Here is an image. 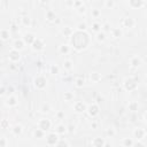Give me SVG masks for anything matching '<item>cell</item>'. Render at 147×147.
I'll list each match as a JSON object with an SVG mask.
<instances>
[{
	"label": "cell",
	"mask_w": 147,
	"mask_h": 147,
	"mask_svg": "<svg viewBox=\"0 0 147 147\" xmlns=\"http://www.w3.org/2000/svg\"><path fill=\"white\" fill-rule=\"evenodd\" d=\"M91 44V37L87 31H74L72 36L69 38V46L77 52L85 51Z\"/></svg>",
	"instance_id": "6da1fadb"
},
{
	"label": "cell",
	"mask_w": 147,
	"mask_h": 147,
	"mask_svg": "<svg viewBox=\"0 0 147 147\" xmlns=\"http://www.w3.org/2000/svg\"><path fill=\"white\" fill-rule=\"evenodd\" d=\"M123 87L127 92H133L138 88V79L134 77H126L123 80Z\"/></svg>",
	"instance_id": "7a4b0ae2"
},
{
	"label": "cell",
	"mask_w": 147,
	"mask_h": 147,
	"mask_svg": "<svg viewBox=\"0 0 147 147\" xmlns=\"http://www.w3.org/2000/svg\"><path fill=\"white\" fill-rule=\"evenodd\" d=\"M33 86L39 90V91H42L47 87V78L42 75H38L33 78Z\"/></svg>",
	"instance_id": "3957f363"
},
{
	"label": "cell",
	"mask_w": 147,
	"mask_h": 147,
	"mask_svg": "<svg viewBox=\"0 0 147 147\" xmlns=\"http://www.w3.org/2000/svg\"><path fill=\"white\" fill-rule=\"evenodd\" d=\"M86 113L90 117L92 118H95L99 114H100V106L96 103V102H92L90 105H87L86 107Z\"/></svg>",
	"instance_id": "277c9868"
},
{
	"label": "cell",
	"mask_w": 147,
	"mask_h": 147,
	"mask_svg": "<svg viewBox=\"0 0 147 147\" xmlns=\"http://www.w3.org/2000/svg\"><path fill=\"white\" fill-rule=\"evenodd\" d=\"M132 137L137 140V141H142L146 137V130L144 127H134L132 131Z\"/></svg>",
	"instance_id": "5b68a950"
},
{
	"label": "cell",
	"mask_w": 147,
	"mask_h": 147,
	"mask_svg": "<svg viewBox=\"0 0 147 147\" xmlns=\"http://www.w3.org/2000/svg\"><path fill=\"white\" fill-rule=\"evenodd\" d=\"M45 41L41 39V38H36L34 40H33V42L31 44V48L34 51V52H41V51H44L45 49Z\"/></svg>",
	"instance_id": "8992f818"
},
{
	"label": "cell",
	"mask_w": 147,
	"mask_h": 147,
	"mask_svg": "<svg viewBox=\"0 0 147 147\" xmlns=\"http://www.w3.org/2000/svg\"><path fill=\"white\" fill-rule=\"evenodd\" d=\"M37 125H38V129H40L41 131L46 132V131H48L52 127V121L49 118H40L38 121Z\"/></svg>",
	"instance_id": "52a82bcc"
},
{
	"label": "cell",
	"mask_w": 147,
	"mask_h": 147,
	"mask_svg": "<svg viewBox=\"0 0 147 147\" xmlns=\"http://www.w3.org/2000/svg\"><path fill=\"white\" fill-rule=\"evenodd\" d=\"M8 60L11 62V63H16L21 60V52L16 51V49H10L9 51V54H8Z\"/></svg>",
	"instance_id": "ba28073f"
},
{
	"label": "cell",
	"mask_w": 147,
	"mask_h": 147,
	"mask_svg": "<svg viewBox=\"0 0 147 147\" xmlns=\"http://www.w3.org/2000/svg\"><path fill=\"white\" fill-rule=\"evenodd\" d=\"M59 136L55 133V132H51L46 136V144L48 146H55V144L59 141Z\"/></svg>",
	"instance_id": "9c48e42d"
},
{
	"label": "cell",
	"mask_w": 147,
	"mask_h": 147,
	"mask_svg": "<svg viewBox=\"0 0 147 147\" xmlns=\"http://www.w3.org/2000/svg\"><path fill=\"white\" fill-rule=\"evenodd\" d=\"M86 107H87V105H86L84 101H76V102L74 103V106H72L74 110H75L76 113H78V114L86 111Z\"/></svg>",
	"instance_id": "30bf717a"
},
{
	"label": "cell",
	"mask_w": 147,
	"mask_h": 147,
	"mask_svg": "<svg viewBox=\"0 0 147 147\" xmlns=\"http://www.w3.org/2000/svg\"><path fill=\"white\" fill-rule=\"evenodd\" d=\"M142 64V60L139 55H133L131 59H130V67L131 68H134V69H138L140 65Z\"/></svg>",
	"instance_id": "8fae6325"
},
{
	"label": "cell",
	"mask_w": 147,
	"mask_h": 147,
	"mask_svg": "<svg viewBox=\"0 0 147 147\" xmlns=\"http://www.w3.org/2000/svg\"><path fill=\"white\" fill-rule=\"evenodd\" d=\"M122 25H123V28L132 29V28L136 25V21H134V18L127 16V17H124V18H123V21H122Z\"/></svg>",
	"instance_id": "7c38bea8"
},
{
	"label": "cell",
	"mask_w": 147,
	"mask_h": 147,
	"mask_svg": "<svg viewBox=\"0 0 147 147\" xmlns=\"http://www.w3.org/2000/svg\"><path fill=\"white\" fill-rule=\"evenodd\" d=\"M127 5H129V7H131L132 9H139V8L144 7V6L146 5V2L142 1V0H130V1L127 2Z\"/></svg>",
	"instance_id": "4fadbf2b"
},
{
	"label": "cell",
	"mask_w": 147,
	"mask_h": 147,
	"mask_svg": "<svg viewBox=\"0 0 147 147\" xmlns=\"http://www.w3.org/2000/svg\"><path fill=\"white\" fill-rule=\"evenodd\" d=\"M36 38H37V37H36L32 32H26V33H24V34H23V37H22V39H23L24 44H25V45L28 44V45H30V46H31V44L33 42V40H34Z\"/></svg>",
	"instance_id": "5bb4252c"
},
{
	"label": "cell",
	"mask_w": 147,
	"mask_h": 147,
	"mask_svg": "<svg viewBox=\"0 0 147 147\" xmlns=\"http://www.w3.org/2000/svg\"><path fill=\"white\" fill-rule=\"evenodd\" d=\"M11 46H13V49H16V51L21 52V51L24 48L25 44H24V41H23V39H22V38H18V39H15V40L13 41Z\"/></svg>",
	"instance_id": "9a60e30c"
},
{
	"label": "cell",
	"mask_w": 147,
	"mask_h": 147,
	"mask_svg": "<svg viewBox=\"0 0 147 147\" xmlns=\"http://www.w3.org/2000/svg\"><path fill=\"white\" fill-rule=\"evenodd\" d=\"M6 106L7 107H9V108H14V107H16L17 105H18V100H17V98L15 96V95H9L7 99H6Z\"/></svg>",
	"instance_id": "2e32d148"
},
{
	"label": "cell",
	"mask_w": 147,
	"mask_h": 147,
	"mask_svg": "<svg viewBox=\"0 0 147 147\" xmlns=\"http://www.w3.org/2000/svg\"><path fill=\"white\" fill-rule=\"evenodd\" d=\"M105 142H106L105 138H101V137H99V136L94 137V138L91 140V145H92L93 147H103Z\"/></svg>",
	"instance_id": "e0dca14e"
},
{
	"label": "cell",
	"mask_w": 147,
	"mask_h": 147,
	"mask_svg": "<svg viewBox=\"0 0 147 147\" xmlns=\"http://www.w3.org/2000/svg\"><path fill=\"white\" fill-rule=\"evenodd\" d=\"M57 52H59L61 55H68V54L71 52V47L69 46V44H61V45L57 47Z\"/></svg>",
	"instance_id": "ac0fdd59"
},
{
	"label": "cell",
	"mask_w": 147,
	"mask_h": 147,
	"mask_svg": "<svg viewBox=\"0 0 147 147\" xmlns=\"http://www.w3.org/2000/svg\"><path fill=\"white\" fill-rule=\"evenodd\" d=\"M109 32H110V34H111V37L114 39H118V38H121L123 36V30H122V28H118V26L111 28Z\"/></svg>",
	"instance_id": "d6986e66"
},
{
	"label": "cell",
	"mask_w": 147,
	"mask_h": 147,
	"mask_svg": "<svg viewBox=\"0 0 147 147\" xmlns=\"http://www.w3.org/2000/svg\"><path fill=\"white\" fill-rule=\"evenodd\" d=\"M88 78H90L91 83L96 84V83H99V82L102 79V76H101V74H99V72H96V71H92V72H90Z\"/></svg>",
	"instance_id": "ffe728a7"
},
{
	"label": "cell",
	"mask_w": 147,
	"mask_h": 147,
	"mask_svg": "<svg viewBox=\"0 0 147 147\" xmlns=\"http://www.w3.org/2000/svg\"><path fill=\"white\" fill-rule=\"evenodd\" d=\"M10 131H11V133H13L15 137H18V136H21V134L23 133V126H22L21 124H15V125L11 126Z\"/></svg>",
	"instance_id": "44dd1931"
},
{
	"label": "cell",
	"mask_w": 147,
	"mask_h": 147,
	"mask_svg": "<svg viewBox=\"0 0 147 147\" xmlns=\"http://www.w3.org/2000/svg\"><path fill=\"white\" fill-rule=\"evenodd\" d=\"M55 133H56L57 136H62V134L67 133V125H64V124H62V123L57 124V125L55 126Z\"/></svg>",
	"instance_id": "7402d4cb"
},
{
	"label": "cell",
	"mask_w": 147,
	"mask_h": 147,
	"mask_svg": "<svg viewBox=\"0 0 147 147\" xmlns=\"http://www.w3.org/2000/svg\"><path fill=\"white\" fill-rule=\"evenodd\" d=\"M45 17H46V20H47L48 22H54V21L56 20V14H55L54 10L48 9V10H46V13H45Z\"/></svg>",
	"instance_id": "603a6c76"
},
{
	"label": "cell",
	"mask_w": 147,
	"mask_h": 147,
	"mask_svg": "<svg viewBox=\"0 0 147 147\" xmlns=\"http://www.w3.org/2000/svg\"><path fill=\"white\" fill-rule=\"evenodd\" d=\"M74 29L71 28V26H63L62 28V30H61V33L64 36V37H67V38H70L71 36H72V33H74Z\"/></svg>",
	"instance_id": "cb8c5ba5"
},
{
	"label": "cell",
	"mask_w": 147,
	"mask_h": 147,
	"mask_svg": "<svg viewBox=\"0 0 147 147\" xmlns=\"http://www.w3.org/2000/svg\"><path fill=\"white\" fill-rule=\"evenodd\" d=\"M138 109H139V103L137 101H130L127 103V110L129 111L136 113V111H138Z\"/></svg>",
	"instance_id": "d4e9b609"
},
{
	"label": "cell",
	"mask_w": 147,
	"mask_h": 147,
	"mask_svg": "<svg viewBox=\"0 0 147 147\" xmlns=\"http://www.w3.org/2000/svg\"><path fill=\"white\" fill-rule=\"evenodd\" d=\"M10 37V31L9 29H0V39L2 40H8Z\"/></svg>",
	"instance_id": "484cf974"
},
{
	"label": "cell",
	"mask_w": 147,
	"mask_h": 147,
	"mask_svg": "<svg viewBox=\"0 0 147 147\" xmlns=\"http://www.w3.org/2000/svg\"><path fill=\"white\" fill-rule=\"evenodd\" d=\"M121 142H122V146L123 147H132V145L134 144V139L126 137V138H123Z\"/></svg>",
	"instance_id": "4316f807"
},
{
	"label": "cell",
	"mask_w": 147,
	"mask_h": 147,
	"mask_svg": "<svg viewBox=\"0 0 147 147\" xmlns=\"http://www.w3.org/2000/svg\"><path fill=\"white\" fill-rule=\"evenodd\" d=\"M62 67L65 71H71L72 68H74V62L71 60H64L63 63H62Z\"/></svg>",
	"instance_id": "83f0119b"
},
{
	"label": "cell",
	"mask_w": 147,
	"mask_h": 147,
	"mask_svg": "<svg viewBox=\"0 0 147 147\" xmlns=\"http://www.w3.org/2000/svg\"><path fill=\"white\" fill-rule=\"evenodd\" d=\"M106 39H107V34H106V32L100 31V32L95 33V40H96L98 42H103Z\"/></svg>",
	"instance_id": "f1b7e54d"
},
{
	"label": "cell",
	"mask_w": 147,
	"mask_h": 147,
	"mask_svg": "<svg viewBox=\"0 0 147 147\" xmlns=\"http://www.w3.org/2000/svg\"><path fill=\"white\" fill-rule=\"evenodd\" d=\"M39 110H40V113H42V114H47V113H49V111L52 110V107H51V105H49V103L44 102V103H41V106H40Z\"/></svg>",
	"instance_id": "f546056e"
},
{
	"label": "cell",
	"mask_w": 147,
	"mask_h": 147,
	"mask_svg": "<svg viewBox=\"0 0 147 147\" xmlns=\"http://www.w3.org/2000/svg\"><path fill=\"white\" fill-rule=\"evenodd\" d=\"M32 136H33V138H36V139H41V138H44V137H45V132L37 127V129H34V130H33Z\"/></svg>",
	"instance_id": "4dcf8cb0"
},
{
	"label": "cell",
	"mask_w": 147,
	"mask_h": 147,
	"mask_svg": "<svg viewBox=\"0 0 147 147\" xmlns=\"http://www.w3.org/2000/svg\"><path fill=\"white\" fill-rule=\"evenodd\" d=\"M21 23H22V25H24V26H30L31 25V18L28 16V15H24V16H22L21 17Z\"/></svg>",
	"instance_id": "1f68e13d"
},
{
	"label": "cell",
	"mask_w": 147,
	"mask_h": 147,
	"mask_svg": "<svg viewBox=\"0 0 147 147\" xmlns=\"http://www.w3.org/2000/svg\"><path fill=\"white\" fill-rule=\"evenodd\" d=\"M75 86L77 87V88H82L83 86H84V84H85V80H84V78L83 77H77L76 79H75Z\"/></svg>",
	"instance_id": "d6a6232c"
},
{
	"label": "cell",
	"mask_w": 147,
	"mask_h": 147,
	"mask_svg": "<svg viewBox=\"0 0 147 147\" xmlns=\"http://www.w3.org/2000/svg\"><path fill=\"white\" fill-rule=\"evenodd\" d=\"M49 74H52V75H59L60 74V67L57 64H51V67H49Z\"/></svg>",
	"instance_id": "836d02e7"
},
{
	"label": "cell",
	"mask_w": 147,
	"mask_h": 147,
	"mask_svg": "<svg viewBox=\"0 0 147 147\" xmlns=\"http://www.w3.org/2000/svg\"><path fill=\"white\" fill-rule=\"evenodd\" d=\"M87 30V24L86 22H79L76 25V31H86Z\"/></svg>",
	"instance_id": "e575fe53"
},
{
	"label": "cell",
	"mask_w": 147,
	"mask_h": 147,
	"mask_svg": "<svg viewBox=\"0 0 147 147\" xmlns=\"http://www.w3.org/2000/svg\"><path fill=\"white\" fill-rule=\"evenodd\" d=\"M91 29H92V31H93V32L98 33V32H100V31H101V24H100L99 22H93V23H92V25H91Z\"/></svg>",
	"instance_id": "d590c367"
},
{
	"label": "cell",
	"mask_w": 147,
	"mask_h": 147,
	"mask_svg": "<svg viewBox=\"0 0 147 147\" xmlns=\"http://www.w3.org/2000/svg\"><path fill=\"white\" fill-rule=\"evenodd\" d=\"M54 147H70V146H69V142L65 139H59V141L55 144Z\"/></svg>",
	"instance_id": "8d00e7d4"
},
{
	"label": "cell",
	"mask_w": 147,
	"mask_h": 147,
	"mask_svg": "<svg viewBox=\"0 0 147 147\" xmlns=\"http://www.w3.org/2000/svg\"><path fill=\"white\" fill-rule=\"evenodd\" d=\"M103 6L107 9H111V8H114L116 6V2L114 0H106V1H103Z\"/></svg>",
	"instance_id": "74e56055"
},
{
	"label": "cell",
	"mask_w": 147,
	"mask_h": 147,
	"mask_svg": "<svg viewBox=\"0 0 147 147\" xmlns=\"http://www.w3.org/2000/svg\"><path fill=\"white\" fill-rule=\"evenodd\" d=\"M63 98H64L65 101H72L74 100V93L70 92V91H67V92H64Z\"/></svg>",
	"instance_id": "f35d334b"
},
{
	"label": "cell",
	"mask_w": 147,
	"mask_h": 147,
	"mask_svg": "<svg viewBox=\"0 0 147 147\" xmlns=\"http://www.w3.org/2000/svg\"><path fill=\"white\" fill-rule=\"evenodd\" d=\"M106 136H107L108 138H113V137H115V136H116V131H115V129H114V127H108V129L106 130Z\"/></svg>",
	"instance_id": "ab89813d"
},
{
	"label": "cell",
	"mask_w": 147,
	"mask_h": 147,
	"mask_svg": "<svg viewBox=\"0 0 147 147\" xmlns=\"http://www.w3.org/2000/svg\"><path fill=\"white\" fill-rule=\"evenodd\" d=\"M91 15H92V17L98 18V17L101 15V11H100V9H98V8H93V9L91 10Z\"/></svg>",
	"instance_id": "60d3db41"
},
{
	"label": "cell",
	"mask_w": 147,
	"mask_h": 147,
	"mask_svg": "<svg viewBox=\"0 0 147 147\" xmlns=\"http://www.w3.org/2000/svg\"><path fill=\"white\" fill-rule=\"evenodd\" d=\"M76 11H77L79 15H84V14L86 13V6H85V5H82L80 7L76 8Z\"/></svg>",
	"instance_id": "b9f144b4"
},
{
	"label": "cell",
	"mask_w": 147,
	"mask_h": 147,
	"mask_svg": "<svg viewBox=\"0 0 147 147\" xmlns=\"http://www.w3.org/2000/svg\"><path fill=\"white\" fill-rule=\"evenodd\" d=\"M0 127L1 129H9V122L7 119H1L0 121Z\"/></svg>",
	"instance_id": "7bdbcfd3"
},
{
	"label": "cell",
	"mask_w": 147,
	"mask_h": 147,
	"mask_svg": "<svg viewBox=\"0 0 147 147\" xmlns=\"http://www.w3.org/2000/svg\"><path fill=\"white\" fill-rule=\"evenodd\" d=\"M101 31L106 32V31H110V24L108 22H106L103 25H101Z\"/></svg>",
	"instance_id": "ee69618b"
},
{
	"label": "cell",
	"mask_w": 147,
	"mask_h": 147,
	"mask_svg": "<svg viewBox=\"0 0 147 147\" xmlns=\"http://www.w3.org/2000/svg\"><path fill=\"white\" fill-rule=\"evenodd\" d=\"M7 144H8L7 139L5 137H1L0 138V147H7Z\"/></svg>",
	"instance_id": "f6af8a7d"
},
{
	"label": "cell",
	"mask_w": 147,
	"mask_h": 147,
	"mask_svg": "<svg viewBox=\"0 0 147 147\" xmlns=\"http://www.w3.org/2000/svg\"><path fill=\"white\" fill-rule=\"evenodd\" d=\"M132 147H146V145L142 141H134V144L132 145Z\"/></svg>",
	"instance_id": "bcb514c9"
},
{
	"label": "cell",
	"mask_w": 147,
	"mask_h": 147,
	"mask_svg": "<svg viewBox=\"0 0 147 147\" xmlns=\"http://www.w3.org/2000/svg\"><path fill=\"white\" fill-rule=\"evenodd\" d=\"M82 5H84V2H83V1H72V6L75 7V9H76V8H78V7H80Z\"/></svg>",
	"instance_id": "7dc6e473"
},
{
	"label": "cell",
	"mask_w": 147,
	"mask_h": 147,
	"mask_svg": "<svg viewBox=\"0 0 147 147\" xmlns=\"http://www.w3.org/2000/svg\"><path fill=\"white\" fill-rule=\"evenodd\" d=\"M64 116H65V115H64V113H63L62 110H60V111H57V113H56V117H57L59 119H63V118H64Z\"/></svg>",
	"instance_id": "c3c4849f"
},
{
	"label": "cell",
	"mask_w": 147,
	"mask_h": 147,
	"mask_svg": "<svg viewBox=\"0 0 147 147\" xmlns=\"http://www.w3.org/2000/svg\"><path fill=\"white\" fill-rule=\"evenodd\" d=\"M6 93V87L3 85H0V96H3Z\"/></svg>",
	"instance_id": "681fc988"
},
{
	"label": "cell",
	"mask_w": 147,
	"mask_h": 147,
	"mask_svg": "<svg viewBox=\"0 0 147 147\" xmlns=\"http://www.w3.org/2000/svg\"><path fill=\"white\" fill-rule=\"evenodd\" d=\"M91 127H92L93 130H96V129H98V123H96L95 121H92V123H91Z\"/></svg>",
	"instance_id": "f907efd6"
},
{
	"label": "cell",
	"mask_w": 147,
	"mask_h": 147,
	"mask_svg": "<svg viewBox=\"0 0 147 147\" xmlns=\"http://www.w3.org/2000/svg\"><path fill=\"white\" fill-rule=\"evenodd\" d=\"M75 131V126H72L71 124L67 126V132H74Z\"/></svg>",
	"instance_id": "816d5d0a"
},
{
	"label": "cell",
	"mask_w": 147,
	"mask_h": 147,
	"mask_svg": "<svg viewBox=\"0 0 147 147\" xmlns=\"http://www.w3.org/2000/svg\"><path fill=\"white\" fill-rule=\"evenodd\" d=\"M103 147H110V144L106 141V142H105V145H103Z\"/></svg>",
	"instance_id": "f5cc1de1"
}]
</instances>
